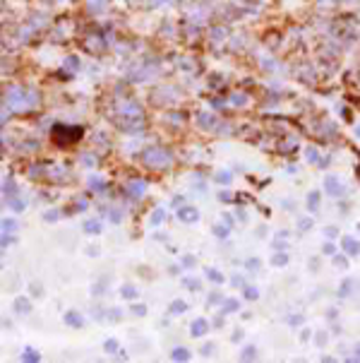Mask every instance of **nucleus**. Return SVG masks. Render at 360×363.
Instances as JSON below:
<instances>
[{"mask_svg":"<svg viewBox=\"0 0 360 363\" xmlns=\"http://www.w3.org/2000/svg\"><path fill=\"white\" fill-rule=\"evenodd\" d=\"M82 135H84V130L77 128V125H72V128H67V125H55L53 132H51V140H53L58 147H67V144L79 142Z\"/></svg>","mask_w":360,"mask_h":363,"instance_id":"nucleus-3","label":"nucleus"},{"mask_svg":"<svg viewBox=\"0 0 360 363\" xmlns=\"http://www.w3.org/2000/svg\"><path fill=\"white\" fill-rule=\"evenodd\" d=\"M106 349H108V351H115V349H118V344H115V341H108V344H106Z\"/></svg>","mask_w":360,"mask_h":363,"instance_id":"nucleus-34","label":"nucleus"},{"mask_svg":"<svg viewBox=\"0 0 360 363\" xmlns=\"http://www.w3.org/2000/svg\"><path fill=\"white\" fill-rule=\"evenodd\" d=\"M183 264H185V267H192V264H195V257H192V255H185V257H183Z\"/></svg>","mask_w":360,"mask_h":363,"instance_id":"nucleus-25","label":"nucleus"},{"mask_svg":"<svg viewBox=\"0 0 360 363\" xmlns=\"http://www.w3.org/2000/svg\"><path fill=\"white\" fill-rule=\"evenodd\" d=\"M199 125H207V128H211V125H216V118H214V116H209V113H202V116H199Z\"/></svg>","mask_w":360,"mask_h":363,"instance_id":"nucleus-13","label":"nucleus"},{"mask_svg":"<svg viewBox=\"0 0 360 363\" xmlns=\"http://www.w3.org/2000/svg\"><path fill=\"white\" fill-rule=\"evenodd\" d=\"M334 262H336L338 267H346V264H348L346 262V257H334Z\"/></svg>","mask_w":360,"mask_h":363,"instance_id":"nucleus-29","label":"nucleus"},{"mask_svg":"<svg viewBox=\"0 0 360 363\" xmlns=\"http://www.w3.org/2000/svg\"><path fill=\"white\" fill-rule=\"evenodd\" d=\"M84 231H87V233H101V224H98L96 219L87 221V224H84Z\"/></svg>","mask_w":360,"mask_h":363,"instance_id":"nucleus-12","label":"nucleus"},{"mask_svg":"<svg viewBox=\"0 0 360 363\" xmlns=\"http://www.w3.org/2000/svg\"><path fill=\"white\" fill-rule=\"evenodd\" d=\"M185 284L190 286V289H199V284H197L195 279H185Z\"/></svg>","mask_w":360,"mask_h":363,"instance_id":"nucleus-33","label":"nucleus"},{"mask_svg":"<svg viewBox=\"0 0 360 363\" xmlns=\"http://www.w3.org/2000/svg\"><path fill=\"white\" fill-rule=\"evenodd\" d=\"M207 277L211 279V282H214V284H221V282H223V277L218 275L216 269H207Z\"/></svg>","mask_w":360,"mask_h":363,"instance_id":"nucleus-17","label":"nucleus"},{"mask_svg":"<svg viewBox=\"0 0 360 363\" xmlns=\"http://www.w3.org/2000/svg\"><path fill=\"white\" fill-rule=\"evenodd\" d=\"M178 219L183 224H197L199 221V212L195 207H180L178 209Z\"/></svg>","mask_w":360,"mask_h":363,"instance_id":"nucleus-4","label":"nucleus"},{"mask_svg":"<svg viewBox=\"0 0 360 363\" xmlns=\"http://www.w3.org/2000/svg\"><path fill=\"white\" fill-rule=\"evenodd\" d=\"M171 310H173V313H183V310H185V303H183V301H175L173 306H171Z\"/></svg>","mask_w":360,"mask_h":363,"instance_id":"nucleus-22","label":"nucleus"},{"mask_svg":"<svg viewBox=\"0 0 360 363\" xmlns=\"http://www.w3.org/2000/svg\"><path fill=\"white\" fill-rule=\"evenodd\" d=\"M358 361H360V349H358Z\"/></svg>","mask_w":360,"mask_h":363,"instance_id":"nucleus-36","label":"nucleus"},{"mask_svg":"<svg viewBox=\"0 0 360 363\" xmlns=\"http://www.w3.org/2000/svg\"><path fill=\"white\" fill-rule=\"evenodd\" d=\"M22 361H32V363H36V361H41V356L34 351V349H27V351H24V356H22Z\"/></svg>","mask_w":360,"mask_h":363,"instance_id":"nucleus-15","label":"nucleus"},{"mask_svg":"<svg viewBox=\"0 0 360 363\" xmlns=\"http://www.w3.org/2000/svg\"><path fill=\"white\" fill-rule=\"evenodd\" d=\"M89 186H91V190H103V180L101 178H89Z\"/></svg>","mask_w":360,"mask_h":363,"instance_id":"nucleus-18","label":"nucleus"},{"mask_svg":"<svg viewBox=\"0 0 360 363\" xmlns=\"http://www.w3.org/2000/svg\"><path fill=\"white\" fill-rule=\"evenodd\" d=\"M128 193H130L132 198H142L144 193H147V183L135 178V180H130V183H128Z\"/></svg>","mask_w":360,"mask_h":363,"instance_id":"nucleus-5","label":"nucleus"},{"mask_svg":"<svg viewBox=\"0 0 360 363\" xmlns=\"http://www.w3.org/2000/svg\"><path fill=\"white\" fill-rule=\"evenodd\" d=\"M207 330H209V322L207 320H195V322H192V334H195V337H204V334H207Z\"/></svg>","mask_w":360,"mask_h":363,"instance_id":"nucleus-8","label":"nucleus"},{"mask_svg":"<svg viewBox=\"0 0 360 363\" xmlns=\"http://www.w3.org/2000/svg\"><path fill=\"white\" fill-rule=\"evenodd\" d=\"M82 164H89V166H91V164H94V156H91V154H84V156H82Z\"/></svg>","mask_w":360,"mask_h":363,"instance_id":"nucleus-27","label":"nucleus"},{"mask_svg":"<svg viewBox=\"0 0 360 363\" xmlns=\"http://www.w3.org/2000/svg\"><path fill=\"white\" fill-rule=\"evenodd\" d=\"M190 358V351L187 349H175L173 351V361H187Z\"/></svg>","mask_w":360,"mask_h":363,"instance_id":"nucleus-16","label":"nucleus"},{"mask_svg":"<svg viewBox=\"0 0 360 363\" xmlns=\"http://www.w3.org/2000/svg\"><path fill=\"white\" fill-rule=\"evenodd\" d=\"M238 308V303H235V301H228V303H226V308L223 310H235Z\"/></svg>","mask_w":360,"mask_h":363,"instance_id":"nucleus-32","label":"nucleus"},{"mask_svg":"<svg viewBox=\"0 0 360 363\" xmlns=\"http://www.w3.org/2000/svg\"><path fill=\"white\" fill-rule=\"evenodd\" d=\"M132 310H135L137 315H144V306H135V308H132Z\"/></svg>","mask_w":360,"mask_h":363,"instance_id":"nucleus-35","label":"nucleus"},{"mask_svg":"<svg viewBox=\"0 0 360 363\" xmlns=\"http://www.w3.org/2000/svg\"><path fill=\"white\" fill-rule=\"evenodd\" d=\"M233 101H235V104H245V97H243V94H233Z\"/></svg>","mask_w":360,"mask_h":363,"instance_id":"nucleus-31","label":"nucleus"},{"mask_svg":"<svg viewBox=\"0 0 360 363\" xmlns=\"http://www.w3.org/2000/svg\"><path fill=\"white\" fill-rule=\"evenodd\" d=\"M286 262H288V257H286V255H274V264H276V267H284Z\"/></svg>","mask_w":360,"mask_h":363,"instance_id":"nucleus-21","label":"nucleus"},{"mask_svg":"<svg viewBox=\"0 0 360 363\" xmlns=\"http://www.w3.org/2000/svg\"><path fill=\"white\" fill-rule=\"evenodd\" d=\"M214 233L223 238V236H228V229H226V226H214Z\"/></svg>","mask_w":360,"mask_h":363,"instance_id":"nucleus-23","label":"nucleus"},{"mask_svg":"<svg viewBox=\"0 0 360 363\" xmlns=\"http://www.w3.org/2000/svg\"><path fill=\"white\" fill-rule=\"evenodd\" d=\"M327 193H329V195H343V193H346V188L341 186V180H338V178L329 176L327 178Z\"/></svg>","mask_w":360,"mask_h":363,"instance_id":"nucleus-6","label":"nucleus"},{"mask_svg":"<svg viewBox=\"0 0 360 363\" xmlns=\"http://www.w3.org/2000/svg\"><path fill=\"white\" fill-rule=\"evenodd\" d=\"M15 226H17V221H12V219H5V221H3V233H8V231H15Z\"/></svg>","mask_w":360,"mask_h":363,"instance_id":"nucleus-20","label":"nucleus"},{"mask_svg":"<svg viewBox=\"0 0 360 363\" xmlns=\"http://www.w3.org/2000/svg\"><path fill=\"white\" fill-rule=\"evenodd\" d=\"M358 135H360V128H358Z\"/></svg>","mask_w":360,"mask_h":363,"instance_id":"nucleus-37","label":"nucleus"},{"mask_svg":"<svg viewBox=\"0 0 360 363\" xmlns=\"http://www.w3.org/2000/svg\"><path fill=\"white\" fill-rule=\"evenodd\" d=\"M245 296H248V298H257V291H255V289H245Z\"/></svg>","mask_w":360,"mask_h":363,"instance_id":"nucleus-30","label":"nucleus"},{"mask_svg":"<svg viewBox=\"0 0 360 363\" xmlns=\"http://www.w3.org/2000/svg\"><path fill=\"white\" fill-rule=\"evenodd\" d=\"M65 322H67V325H72V327H82V325H84L82 315H79V313H72V310H70V313H65Z\"/></svg>","mask_w":360,"mask_h":363,"instance_id":"nucleus-9","label":"nucleus"},{"mask_svg":"<svg viewBox=\"0 0 360 363\" xmlns=\"http://www.w3.org/2000/svg\"><path fill=\"white\" fill-rule=\"evenodd\" d=\"M341 245H343V250H346L348 255H358L360 253V243L355 241V238H350V236H346Z\"/></svg>","mask_w":360,"mask_h":363,"instance_id":"nucleus-7","label":"nucleus"},{"mask_svg":"<svg viewBox=\"0 0 360 363\" xmlns=\"http://www.w3.org/2000/svg\"><path fill=\"white\" fill-rule=\"evenodd\" d=\"M218 180H221V183H228V180H230V173H218Z\"/></svg>","mask_w":360,"mask_h":363,"instance_id":"nucleus-28","label":"nucleus"},{"mask_svg":"<svg viewBox=\"0 0 360 363\" xmlns=\"http://www.w3.org/2000/svg\"><path fill=\"white\" fill-rule=\"evenodd\" d=\"M12 209L22 212V209H24V202H22V200H12Z\"/></svg>","mask_w":360,"mask_h":363,"instance_id":"nucleus-24","label":"nucleus"},{"mask_svg":"<svg viewBox=\"0 0 360 363\" xmlns=\"http://www.w3.org/2000/svg\"><path fill=\"white\" fill-rule=\"evenodd\" d=\"M317 207H319V193H317V190H312V193L307 195V209H310V212H315Z\"/></svg>","mask_w":360,"mask_h":363,"instance_id":"nucleus-10","label":"nucleus"},{"mask_svg":"<svg viewBox=\"0 0 360 363\" xmlns=\"http://www.w3.org/2000/svg\"><path fill=\"white\" fill-rule=\"evenodd\" d=\"M142 161L149 168H168L173 164V154L168 149H164V147H149V149H144Z\"/></svg>","mask_w":360,"mask_h":363,"instance_id":"nucleus-2","label":"nucleus"},{"mask_svg":"<svg viewBox=\"0 0 360 363\" xmlns=\"http://www.w3.org/2000/svg\"><path fill=\"white\" fill-rule=\"evenodd\" d=\"M39 104V94L36 92H29V89H10L5 94V109L12 111H27Z\"/></svg>","mask_w":360,"mask_h":363,"instance_id":"nucleus-1","label":"nucleus"},{"mask_svg":"<svg viewBox=\"0 0 360 363\" xmlns=\"http://www.w3.org/2000/svg\"><path fill=\"white\" fill-rule=\"evenodd\" d=\"M123 296H125V298H135V296H137V289H135V286H123Z\"/></svg>","mask_w":360,"mask_h":363,"instance_id":"nucleus-19","label":"nucleus"},{"mask_svg":"<svg viewBox=\"0 0 360 363\" xmlns=\"http://www.w3.org/2000/svg\"><path fill=\"white\" fill-rule=\"evenodd\" d=\"M58 217H60L58 212H46V221H55Z\"/></svg>","mask_w":360,"mask_h":363,"instance_id":"nucleus-26","label":"nucleus"},{"mask_svg":"<svg viewBox=\"0 0 360 363\" xmlns=\"http://www.w3.org/2000/svg\"><path fill=\"white\" fill-rule=\"evenodd\" d=\"M15 308H17V313H29V310H32V303H29L27 298H17V301H15Z\"/></svg>","mask_w":360,"mask_h":363,"instance_id":"nucleus-11","label":"nucleus"},{"mask_svg":"<svg viewBox=\"0 0 360 363\" xmlns=\"http://www.w3.org/2000/svg\"><path fill=\"white\" fill-rule=\"evenodd\" d=\"M164 219H166V212L164 209H156V212L152 214V226H159Z\"/></svg>","mask_w":360,"mask_h":363,"instance_id":"nucleus-14","label":"nucleus"}]
</instances>
